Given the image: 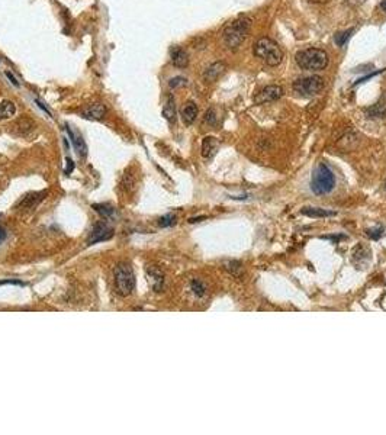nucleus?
I'll list each match as a JSON object with an SVG mask.
<instances>
[{
  "label": "nucleus",
  "instance_id": "12",
  "mask_svg": "<svg viewBox=\"0 0 386 435\" xmlns=\"http://www.w3.org/2000/svg\"><path fill=\"white\" fill-rule=\"evenodd\" d=\"M218 147H220V142H218L217 138H214V136L203 138V141H202V156H203V158H211V157L215 156V153L218 151Z\"/></svg>",
  "mask_w": 386,
  "mask_h": 435
},
{
  "label": "nucleus",
  "instance_id": "32",
  "mask_svg": "<svg viewBox=\"0 0 386 435\" xmlns=\"http://www.w3.org/2000/svg\"><path fill=\"white\" fill-rule=\"evenodd\" d=\"M312 3H315V1H318V3H322V1H327V0H311Z\"/></svg>",
  "mask_w": 386,
  "mask_h": 435
},
{
  "label": "nucleus",
  "instance_id": "5",
  "mask_svg": "<svg viewBox=\"0 0 386 435\" xmlns=\"http://www.w3.org/2000/svg\"><path fill=\"white\" fill-rule=\"evenodd\" d=\"M115 290L119 296H129L135 289V276L129 264L121 263L115 269Z\"/></svg>",
  "mask_w": 386,
  "mask_h": 435
},
{
  "label": "nucleus",
  "instance_id": "15",
  "mask_svg": "<svg viewBox=\"0 0 386 435\" xmlns=\"http://www.w3.org/2000/svg\"><path fill=\"white\" fill-rule=\"evenodd\" d=\"M301 214L309 218H330L337 215L332 211H327V209H321V208H303L301 211Z\"/></svg>",
  "mask_w": 386,
  "mask_h": 435
},
{
  "label": "nucleus",
  "instance_id": "16",
  "mask_svg": "<svg viewBox=\"0 0 386 435\" xmlns=\"http://www.w3.org/2000/svg\"><path fill=\"white\" fill-rule=\"evenodd\" d=\"M163 116L168 121V122H174L176 121V106H174V97L168 96L164 106H163Z\"/></svg>",
  "mask_w": 386,
  "mask_h": 435
},
{
  "label": "nucleus",
  "instance_id": "4",
  "mask_svg": "<svg viewBox=\"0 0 386 435\" xmlns=\"http://www.w3.org/2000/svg\"><path fill=\"white\" fill-rule=\"evenodd\" d=\"M334 186H335L334 173L325 164H320L312 174V180H311L312 191L315 194H327L334 189Z\"/></svg>",
  "mask_w": 386,
  "mask_h": 435
},
{
  "label": "nucleus",
  "instance_id": "27",
  "mask_svg": "<svg viewBox=\"0 0 386 435\" xmlns=\"http://www.w3.org/2000/svg\"><path fill=\"white\" fill-rule=\"evenodd\" d=\"M205 122H208L209 125H214L217 122V118H215V110L214 109H209L206 113H205Z\"/></svg>",
  "mask_w": 386,
  "mask_h": 435
},
{
  "label": "nucleus",
  "instance_id": "24",
  "mask_svg": "<svg viewBox=\"0 0 386 435\" xmlns=\"http://www.w3.org/2000/svg\"><path fill=\"white\" fill-rule=\"evenodd\" d=\"M385 70L386 68H381V70H378V71H373V73H370V74H367V76H364V77H360V79H358V80L354 83V86H358V84H361V83L367 82L369 79H372V77H375V76H378V74H382Z\"/></svg>",
  "mask_w": 386,
  "mask_h": 435
},
{
  "label": "nucleus",
  "instance_id": "14",
  "mask_svg": "<svg viewBox=\"0 0 386 435\" xmlns=\"http://www.w3.org/2000/svg\"><path fill=\"white\" fill-rule=\"evenodd\" d=\"M197 118V106L194 102H188L182 109V119L186 125H192Z\"/></svg>",
  "mask_w": 386,
  "mask_h": 435
},
{
  "label": "nucleus",
  "instance_id": "19",
  "mask_svg": "<svg viewBox=\"0 0 386 435\" xmlns=\"http://www.w3.org/2000/svg\"><path fill=\"white\" fill-rule=\"evenodd\" d=\"M93 209L96 211L97 214H100L103 218L106 219H112L115 217V209L106 203H99V205H93Z\"/></svg>",
  "mask_w": 386,
  "mask_h": 435
},
{
  "label": "nucleus",
  "instance_id": "18",
  "mask_svg": "<svg viewBox=\"0 0 386 435\" xmlns=\"http://www.w3.org/2000/svg\"><path fill=\"white\" fill-rule=\"evenodd\" d=\"M45 196V191H41V193H31L28 196L24 197V200L21 202V206L22 208H27V209H32L33 206H36Z\"/></svg>",
  "mask_w": 386,
  "mask_h": 435
},
{
  "label": "nucleus",
  "instance_id": "2",
  "mask_svg": "<svg viewBox=\"0 0 386 435\" xmlns=\"http://www.w3.org/2000/svg\"><path fill=\"white\" fill-rule=\"evenodd\" d=\"M254 55L267 65L276 67L283 60V53L279 45L270 38H260L254 44Z\"/></svg>",
  "mask_w": 386,
  "mask_h": 435
},
{
  "label": "nucleus",
  "instance_id": "29",
  "mask_svg": "<svg viewBox=\"0 0 386 435\" xmlns=\"http://www.w3.org/2000/svg\"><path fill=\"white\" fill-rule=\"evenodd\" d=\"M6 235H7V234H6V229L0 226V244L6 240Z\"/></svg>",
  "mask_w": 386,
  "mask_h": 435
},
{
  "label": "nucleus",
  "instance_id": "9",
  "mask_svg": "<svg viewBox=\"0 0 386 435\" xmlns=\"http://www.w3.org/2000/svg\"><path fill=\"white\" fill-rule=\"evenodd\" d=\"M106 106L103 103H92L89 106H86L84 109H82L80 115L84 118V119H92V121H99V119H103L105 115H106Z\"/></svg>",
  "mask_w": 386,
  "mask_h": 435
},
{
  "label": "nucleus",
  "instance_id": "30",
  "mask_svg": "<svg viewBox=\"0 0 386 435\" xmlns=\"http://www.w3.org/2000/svg\"><path fill=\"white\" fill-rule=\"evenodd\" d=\"M73 170V161L70 158H67V168H65V173H71Z\"/></svg>",
  "mask_w": 386,
  "mask_h": 435
},
{
  "label": "nucleus",
  "instance_id": "20",
  "mask_svg": "<svg viewBox=\"0 0 386 435\" xmlns=\"http://www.w3.org/2000/svg\"><path fill=\"white\" fill-rule=\"evenodd\" d=\"M150 273V277H151V283H153V287L156 292H160L161 286H163V274L160 272H156V270H148Z\"/></svg>",
  "mask_w": 386,
  "mask_h": 435
},
{
  "label": "nucleus",
  "instance_id": "8",
  "mask_svg": "<svg viewBox=\"0 0 386 435\" xmlns=\"http://www.w3.org/2000/svg\"><path fill=\"white\" fill-rule=\"evenodd\" d=\"M113 237V229L108 225V223H103V222H99L95 225L93 231H92V235L90 238L87 240V244L89 245H93V244H97V243H102V241H108Z\"/></svg>",
  "mask_w": 386,
  "mask_h": 435
},
{
  "label": "nucleus",
  "instance_id": "22",
  "mask_svg": "<svg viewBox=\"0 0 386 435\" xmlns=\"http://www.w3.org/2000/svg\"><path fill=\"white\" fill-rule=\"evenodd\" d=\"M192 290L197 298H202V296L205 295V292H206V287H205V284H203L200 280H193Z\"/></svg>",
  "mask_w": 386,
  "mask_h": 435
},
{
  "label": "nucleus",
  "instance_id": "17",
  "mask_svg": "<svg viewBox=\"0 0 386 435\" xmlns=\"http://www.w3.org/2000/svg\"><path fill=\"white\" fill-rule=\"evenodd\" d=\"M16 113V106L10 100H3L0 103V121L10 119Z\"/></svg>",
  "mask_w": 386,
  "mask_h": 435
},
{
  "label": "nucleus",
  "instance_id": "1",
  "mask_svg": "<svg viewBox=\"0 0 386 435\" xmlns=\"http://www.w3.org/2000/svg\"><path fill=\"white\" fill-rule=\"evenodd\" d=\"M296 64L302 68V70H308V71H320L324 70L328 64V55L325 51H322L320 48H308V50H302L296 54L295 57Z\"/></svg>",
  "mask_w": 386,
  "mask_h": 435
},
{
  "label": "nucleus",
  "instance_id": "28",
  "mask_svg": "<svg viewBox=\"0 0 386 435\" xmlns=\"http://www.w3.org/2000/svg\"><path fill=\"white\" fill-rule=\"evenodd\" d=\"M6 77H7V79H9V80H10V82H12V84H13V86H16V87H19V82H18V80H16V79H15V76H13V74H12V73H9V71H6Z\"/></svg>",
  "mask_w": 386,
  "mask_h": 435
},
{
  "label": "nucleus",
  "instance_id": "26",
  "mask_svg": "<svg viewBox=\"0 0 386 435\" xmlns=\"http://www.w3.org/2000/svg\"><path fill=\"white\" fill-rule=\"evenodd\" d=\"M384 235V228H376V229H367V237L372 240H379Z\"/></svg>",
  "mask_w": 386,
  "mask_h": 435
},
{
  "label": "nucleus",
  "instance_id": "25",
  "mask_svg": "<svg viewBox=\"0 0 386 435\" xmlns=\"http://www.w3.org/2000/svg\"><path fill=\"white\" fill-rule=\"evenodd\" d=\"M186 84V79L185 77H174L168 82V86L171 89H176V87H180V86H185Z\"/></svg>",
  "mask_w": 386,
  "mask_h": 435
},
{
  "label": "nucleus",
  "instance_id": "21",
  "mask_svg": "<svg viewBox=\"0 0 386 435\" xmlns=\"http://www.w3.org/2000/svg\"><path fill=\"white\" fill-rule=\"evenodd\" d=\"M352 33H353V29H347V31L338 32V33L335 35V38H334L335 44H337L338 47H343V45H344V44H346V42L350 39Z\"/></svg>",
  "mask_w": 386,
  "mask_h": 435
},
{
  "label": "nucleus",
  "instance_id": "11",
  "mask_svg": "<svg viewBox=\"0 0 386 435\" xmlns=\"http://www.w3.org/2000/svg\"><path fill=\"white\" fill-rule=\"evenodd\" d=\"M65 129H67V134H68V136H70V139H71V144H73L76 153H77L80 157H86V154H87V145H86L84 139L82 138V135L76 134V132L71 129L70 125H65Z\"/></svg>",
  "mask_w": 386,
  "mask_h": 435
},
{
  "label": "nucleus",
  "instance_id": "7",
  "mask_svg": "<svg viewBox=\"0 0 386 435\" xmlns=\"http://www.w3.org/2000/svg\"><path fill=\"white\" fill-rule=\"evenodd\" d=\"M282 96H283V89L280 86H275V84L267 86L254 96V103L256 105H263V103L275 102V100L280 99Z\"/></svg>",
  "mask_w": 386,
  "mask_h": 435
},
{
  "label": "nucleus",
  "instance_id": "31",
  "mask_svg": "<svg viewBox=\"0 0 386 435\" xmlns=\"http://www.w3.org/2000/svg\"><path fill=\"white\" fill-rule=\"evenodd\" d=\"M381 7H382V10L386 12V0H382V3H381Z\"/></svg>",
  "mask_w": 386,
  "mask_h": 435
},
{
  "label": "nucleus",
  "instance_id": "10",
  "mask_svg": "<svg viewBox=\"0 0 386 435\" xmlns=\"http://www.w3.org/2000/svg\"><path fill=\"white\" fill-rule=\"evenodd\" d=\"M224 71H225V64L221 61H217L214 62V64H211L206 70H205V73H203V82H206V83H214V82H217L222 74H224Z\"/></svg>",
  "mask_w": 386,
  "mask_h": 435
},
{
  "label": "nucleus",
  "instance_id": "6",
  "mask_svg": "<svg viewBox=\"0 0 386 435\" xmlns=\"http://www.w3.org/2000/svg\"><path fill=\"white\" fill-rule=\"evenodd\" d=\"M324 89V80L318 76H311V77H303L298 79L293 83V90L299 93L303 97H311L318 94Z\"/></svg>",
  "mask_w": 386,
  "mask_h": 435
},
{
  "label": "nucleus",
  "instance_id": "3",
  "mask_svg": "<svg viewBox=\"0 0 386 435\" xmlns=\"http://www.w3.org/2000/svg\"><path fill=\"white\" fill-rule=\"evenodd\" d=\"M248 28H250L248 19H243V18L228 24L224 32H222V38H224V42H225L226 47L231 48V50L240 47L243 44V41L246 39V36H247Z\"/></svg>",
  "mask_w": 386,
  "mask_h": 435
},
{
  "label": "nucleus",
  "instance_id": "13",
  "mask_svg": "<svg viewBox=\"0 0 386 435\" xmlns=\"http://www.w3.org/2000/svg\"><path fill=\"white\" fill-rule=\"evenodd\" d=\"M171 62H173V65H176L179 68H185L189 64V55L180 47H174V48H171Z\"/></svg>",
  "mask_w": 386,
  "mask_h": 435
},
{
  "label": "nucleus",
  "instance_id": "23",
  "mask_svg": "<svg viewBox=\"0 0 386 435\" xmlns=\"http://www.w3.org/2000/svg\"><path fill=\"white\" fill-rule=\"evenodd\" d=\"M176 223V217L168 214V215H164L159 219V225L163 226V228H167V226H173Z\"/></svg>",
  "mask_w": 386,
  "mask_h": 435
}]
</instances>
